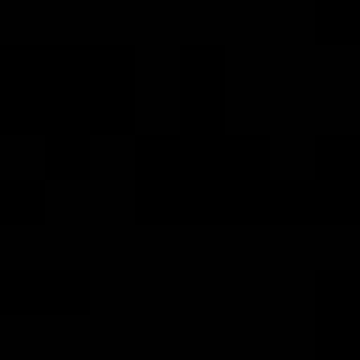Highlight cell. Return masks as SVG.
I'll use <instances>...</instances> for the list:
<instances>
[{"mask_svg":"<svg viewBox=\"0 0 360 360\" xmlns=\"http://www.w3.org/2000/svg\"><path fill=\"white\" fill-rule=\"evenodd\" d=\"M45 214V180H22V174H0V225H22Z\"/></svg>","mask_w":360,"mask_h":360,"instance_id":"3957f363","label":"cell"},{"mask_svg":"<svg viewBox=\"0 0 360 360\" xmlns=\"http://www.w3.org/2000/svg\"><path fill=\"white\" fill-rule=\"evenodd\" d=\"M90 304L84 270H0V315H62Z\"/></svg>","mask_w":360,"mask_h":360,"instance_id":"6da1fadb","label":"cell"},{"mask_svg":"<svg viewBox=\"0 0 360 360\" xmlns=\"http://www.w3.org/2000/svg\"><path fill=\"white\" fill-rule=\"evenodd\" d=\"M84 163H90V135L84 129H73V124L45 129V169L51 174H84Z\"/></svg>","mask_w":360,"mask_h":360,"instance_id":"7a4b0ae2","label":"cell"}]
</instances>
